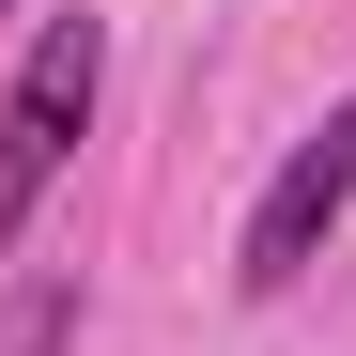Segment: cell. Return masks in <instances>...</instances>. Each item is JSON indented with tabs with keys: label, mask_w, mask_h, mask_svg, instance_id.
Listing matches in <instances>:
<instances>
[{
	"label": "cell",
	"mask_w": 356,
	"mask_h": 356,
	"mask_svg": "<svg viewBox=\"0 0 356 356\" xmlns=\"http://www.w3.org/2000/svg\"><path fill=\"white\" fill-rule=\"evenodd\" d=\"M63 341H78V279H31L16 325H0V356H63Z\"/></svg>",
	"instance_id": "3"
},
{
	"label": "cell",
	"mask_w": 356,
	"mask_h": 356,
	"mask_svg": "<svg viewBox=\"0 0 356 356\" xmlns=\"http://www.w3.org/2000/svg\"><path fill=\"white\" fill-rule=\"evenodd\" d=\"M0 16H16V0H0Z\"/></svg>",
	"instance_id": "4"
},
{
	"label": "cell",
	"mask_w": 356,
	"mask_h": 356,
	"mask_svg": "<svg viewBox=\"0 0 356 356\" xmlns=\"http://www.w3.org/2000/svg\"><path fill=\"white\" fill-rule=\"evenodd\" d=\"M93 78H108V31H93V16H47L31 63H16V93H0V248H16L31 202L63 186V155H78V124H93Z\"/></svg>",
	"instance_id": "1"
},
{
	"label": "cell",
	"mask_w": 356,
	"mask_h": 356,
	"mask_svg": "<svg viewBox=\"0 0 356 356\" xmlns=\"http://www.w3.org/2000/svg\"><path fill=\"white\" fill-rule=\"evenodd\" d=\"M341 217H356V93H341L325 124L279 155V186L248 202V248H232V279H248V294H294V279L325 264V232H341Z\"/></svg>",
	"instance_id": "2"
}]
</instances>
